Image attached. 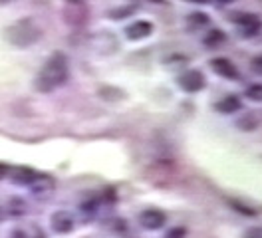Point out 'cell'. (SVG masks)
I'll return each mask as SVG.
<instances>
[{
    "mask_svg": "<svg viewBox=\"0 0 262 238\" xmlns=\"http://www.w3.org/2000/svg\"><path fill=\"white\" fill-rule=\"evenodd\" d=\"M214 110L219 111V113H223V115H229V113H234V111L243 110V101H241L238 95H234V94L225 95L221 101L214 103Z\"/></svg>",
    "mask_w": 262,
    "mask_h": 238,
    "instance_id": "obj_10",
    "label": "cell"
},
{
    "mask_svg": "<svg viewBox=\"0 0 262 238\" xmlns=\"http://www.w3.org/2000/svg\"><path fill=\"white\" fill-rule=\"evenodd\" d=\"M36 177H38V175L34 173L32 169H28V167H20V169L14 171V175H12L10 179H12V183H16V185H32Z\"/></svg>",
    "mask_w": 262,
    "mask_h": 238,
    "instance_id": "obj_11",
    "label": "cell"
},
{
    "mask_svg": "<svg viewBox=\"0 0 262 238\" xmlns=\"http://www.w3.org/2000/svg\"><path fill=\"white\" fill-rule=\"evenodd\" d=\"M165 222H167V214L163 210H157V208H147L139 214V224L145 230H159L165 226Z\"/></svg>",
    "mask_w": 262,
    "mask_h": 238,
    "instance_id": "obj_5",
    "label": "cell"
},
{
    "mask_svg": "<svg viewBox=\"0 0 262 238\" xmlns=\"http://www.w3.org/2000/svg\"><path fill=\"white\" fill-rule=\"evenodd\" d=\"M70 78V63L62 52L52 54L44 66L40 68L38 76H36V90L50 94L58 88H62Z\"/></svg>",
    "mask_w": 262,
    "mask_h": 238,
    "instance_id": "obj_1",
    "label": "cell"
},
{
    "mask_svg": "<svg viewBox=\"0 0 262 238\" xmlns=\"http://www.w3.org/2000/svg\"><path fill=\"white\" fill-rule=\"evenodd\" d=\"M246 97L250 101H262V83H254L246 90Z\"/></svg>",
    "mask_w": 262,
    "mask_h": 238,
    "instance_id": "obj_17",
    "label": "cell"
},
{
    "mask_svg": "<svg viewBox=\"0 0 262 238\" xmlns=\"http://www.w3.org/2000/svg\"><path fill=\"white\" fill-rule=\"evenodd\" d=\"M151 34H153V24L147 22V20H137V22H133V24H129L125 28V36H127V40H131V42L145 40Z\"/></svg>",
    "mask_w": 262,
    "mask_h": 238,
    "instance_id": "obj_6",
    "label": "cell"
},
{
    "mask_svg": "<svg viewBox=\"0 0 262 238\" xmlns=\"http://www.w3.org/2000/svg\"><path fill=\"white\" fill-rule=\"evenodd\" d=\"M229 205L232 206L234 210H238V212H243V214H248V217H254V214H256L254 208H250V206L245 205V203H238V201H234V199H230Z\"/></svg>",
    "mask_w": 262,
    "mask_h": 238,
    "instance_id": "obj_16",
    "label": "cell"
},
{
    "mask_svg": "<svg viewBox=\"0 0 262 238\" xmlns=\"http://www.w3.org/2000/svg\"><path fill=\"white\" fill-rule=\"evenodd\" d=\"M4 36H6V40L12 46L28 48L40 40L42 30H40V26L34 22L32 18H22V20H18L14 24H10L6 28V32H4Z\"/></svg>",
    "mask_w": 262,
    "mask_h": 238,
    "instance_id": "obj_2",
    "label": "cell"
},
{
    "mask_svg": "<svg viewBox=\"0 0 262 238\" xmlns=\"http://www.w3.org/2000/svg\"><path fill=\"white\" fill-rule=\"evenodd\" d=\"M187 24H189V28H191V30L203 28V26H207V24H209V16L205 14V12H193V14L187 16Z\"/></svg>",
    "mask_w": 262,
    "mask_h": 238,
    "instance_id": "obj_13",
    "label": "cell"
},
{
    "mask_svg": "<svg viewBox=\"0 0 262 238\" xmlns=\"http://www.w3.org/2000/svg\"><path fill=\"white\" fill-rule=\"evenodd\" d=\"M250 68H252V72H256L258 76H262V56H256V58L250 62Z\"/></svg>",
    "mask_w": 262,
    "mask_h": 238,
    "instance_id": "obj_20",
    "label": "cell"
},
{
    "mask_svg": "<svg viewBox=\"0 0 262 238\" xmlns=\"http://www.w3.org/2000/svg\"><path fill=\"white\" fill-rule=\"evenodd\" d=\"M30 189H32V194L36 199H48L54 192V179H50L46 175H38L30 185Z\"/></svg>",
    "mask_w": 262,
    "mask_h": 238,
    "instance_id": "obj_9",
    "label": "cell"
},
{
    "mask_svg": "<svg viewBox=\"0 0 262 238\" xmlns=\"http://www.w3.org/2000/svg\"><path fill=\"white\" fill-rule=\"evenodd\" d=\"M245 238H262V228H248L245 232Z\"/></svg>",
    "mask_w": 262,
    "mask_h": 238,
    "instance_id": "obj_21",
    "label": "cell"
},
{
    "mask_svg": "<svg viewBox=\"0 0 262 238\" xmlns=\"http://www.w3.org/2000/svg\"><path fill=\"white\" fill-rule=\"evenodd\" d=\"M8 212L12 214V217H22L24 212H26V203L22 201V199H10L8 201Z\"/></svg>",
    "mask_w": 262,
    "mask_h": 238,
    "instance_id": "obj_14",
    "label": "cell"
},
{
    "mask_svg": "<svg viewBox=\"0 0 262 238\" xmlns=\"http://www.w3.org/2000/svg\"><path fill=\"white\" fill-rule=\"evenodd\" d=\"M50 224H52V230L58 232V234H68L74 230V217L66 210H58L52 214L50 219Z\"/></svg>",
    "mask_w": 262,
    "mask_h": 238,
    "instance_id": "obj_7",
    "label": "cell"
},
{
    "mask_svg": "<svg viewBox=\"0 0 262 238\" xmlns=\"http://www.w3.org/2000/svg\"><path fill=\"white\" fill-rule=\"evenodd\" d=\"M236 125L241 127L243 131H246V129H248V131H252V129H256V127H258V121H256L252 115H246V117H243V119H241Z\"/></svg>",
    "mask_w": 262,
    "mask_h": 238,
    "instance_id": "obj_18",
    "label": "cell"
},
{
    "mask_svg": "<svg viewBox=\"0 0 262 238\" xmlns=\"http://www.w3.org/2000/svg\"><path fill=\"white\" fill-rule=\"evenodd\" d=\"M2 219H4V210L0 208V221H2Z\"/></svg>",
    "mask_w": 262,
    "mask_h": 238,
    "instance_id": "obj_23",
    "label": "cell"
},
{
    "mask_svg": "<svg viewBox=\"0 0 262 238\" xmlns=\"http://www.w3.org/2000/svg\"><path fill=\"white\" fill-rule=\"evenodd\" d=\"M211 70L216 76H221L225 79H238V70L229 58H214V60H211Z\"/></svg>",
    "mask_w": 262,
    "mask_h": 238,
    "instance_id": "obj_8",
    "label": "cell"
},
{
    "mask_svg": "<svg viewBox=\"0 0 262 238\" xmlns=\"http://www.w3.org/2000/svg\"><path fill=\"white\" fill-rule=\"evenodd\" d=\"M135 10H137V6H121V8H114V10H110V18H114V20H121V18L131 16Z\"/></svg>",
    "mask_w": 262,
    "mask_h": 238,
    "instance_id": "obj_15",
    "label": "cell"
},
{
    "mask_svg": "<svg viewBox=\"0 0 262 238\" xmlns=\"http://www.w3.org/2000/svg\"><path fill=\"white\" fill-rule=\"evenodd\" d=\"M12 238H26V234H24L22 230H14V232H12Z\"/></svg>",
    "mask_w": 262,
    "mask_h": 238,
    "instance_id": "obj_22",
    "label": "cell"
},
{
    "mask_svg": "<svg viewBox=\"0 0 262 238\" xmlns=\"http://www.w3.org/2000/svg\"><path fill=\"white\" fill-rule=\"evenodd\" d=\"M177 83H179L181 90H185V92H189V94H195V92L205 90L207 79L203 76V72H199V70H187V72H183L179 76Z\"/></svg>",
    "mask_w": 262,
    "mask_h": 238,
    "instance_id": "obj_4",
    "label": "cell"
},
{
    "mask_svg": "<svg viewBox=\"0 0 262 238\" xmlns=\"http://www.w3.org/2000/svg\"><path fill=\"white\" fill-rule=\"evenodd\" d=\"M225 40H227L225 32L219 30V28H214V30H211L205 38H203V44H205L207 48H216V46H221Z\"/></svg>",
    "mask_w": 262,
    "mask_h": 238,
    "instance_id": "obj_12",
    "label": "cell"
},
{
    "mask_svg": "<svg viewBox=\"0 0 262 238\" xmlns=\"http://www.w3.org/2000/svg\"><path fill=\"white\" fill-rule=\"evenodd\" d=\"M185 236H187V228L177 226V228H171V230L167 232V236H165V238H185Z\"/></svg>",
    "mask_w": 262,
    "mask_h": 238,
    "instance_id": "obj_19",
    "label": "cell"
},
{
    "mask_svg": "<svg viewBox=\"0 0 262 238\" xmlns=\"http://www.w3.org/2000/svg\"><path fill=\"white\" fill-rule=\"evenodd\" d=\"M230 20L238 26L241 36H245V38H252V36H256L262 28L260 18H258L256 14H250V12H238V14H232Z\"/></svg>",
    "mask_w": 262,
    "mask_h": 238,
    "instance_id": "obj_3",
    "label": "cell"
}]
</instances>
